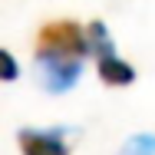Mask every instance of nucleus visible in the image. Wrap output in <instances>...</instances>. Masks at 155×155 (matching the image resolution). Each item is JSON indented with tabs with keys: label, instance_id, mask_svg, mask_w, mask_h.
<instances>
[{
	"label": "nucleus",
	"instance_id": "1",
	"mask_svg": "<svg viewBox=\"0 0 155 155\" xmlns=\"http://www.w3.org/2000/svg\"><path fill=\"white\" fill-rule=\"evenodd\" d=\"M89 53L86 30L76 20H56L46 23L36 36V56H63V60H83Z\"/></svg>",
	"mask_w": 155,
	"mask_h": 155
},
{
	"label": "nucleus",
	"instance_id": "2",
	"mask_svg": "<svg viewBox=\"0 0 155 155\" xmlns=\"http://www.w3.org/2000/svg\"><path fill=\"white\" fill-rule=\"evenodd\" d=\"M83 60H63V56H36V76L43 89L50 93H66L79 83Z\"/></svg>",
	"mask_w": 155,
	"mask_h": 155
},
{
	"label": "nucleus",
	"instance_id": "3",
	"mask_svg": "<svg viewBox=\"0 0 155 155\" xmlns=\"http://www.w3.org/2000/svg\"><path fill=\"white\" fill-rule=\"evenodd\" d=\"M63 129H20L17 145L23 155H69Z\"/></svg>",
	"mask_w": 155,
	"mask_h": 155
},
{
	"label": "nucleus",
	"instance_id": "4",
	"mask_svg": "<svg viewBox=\"0 0 155 155\" xmlns=\"http://www.w3.org/2000/svg\"><path fill=\"white\" fill-rule=\"evenodd\" d=\"M99 79H102L106 86H129V83L135 79V69H132L122 56L106 53V56H99Z\"/></svg>",
	"mask_w": 155,
	"mask_h": 155
},
{
	"label": "nucleus",
	"instance_id": "5",
	"mask_svg": "<svg viewBox=\"0 0 155 155\" xmlns=\"http://www.w3.org/2000/svg\"><path fill=\"white\" fill-rule=\"evenodd\" d=\"M20 76V66L13 60V53H7V50H0V83H13Z\"/></svg>",
	"mask_w": 155,
	"mask_h": 155
},
{
	"label": "nucleus",
	"instance_id": "6",
	"mask_svg": "<svg viewBox=\"0 0 155 155\" xmlns=\"http://www.w3.org/2000/svg\"><path fill=\"white\" fill-rule=\"evenodd\" d=\"M119 155H125V152H119Z\"/></svg>",
	"mask_w": 155,
	"mask_h": 155
}]
</instances>
